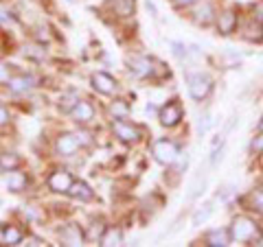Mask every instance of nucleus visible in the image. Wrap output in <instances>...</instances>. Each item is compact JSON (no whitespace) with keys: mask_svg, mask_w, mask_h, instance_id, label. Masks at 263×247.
Wrapping results in <instances>:
<instances>
[{"mask_svg":"<svg viewBox=\"0 0 263 247\" xmlns=\"http://www.w3.org/2000/svg\"><path fill=\"white\" fill-rule=\"evenodd\" d=\"M257 230H259V223H254L250 217L239 215V217L233 219V225H230V238L237 241V243H248L254 238Z\"/></svg>","mask_w":263,"mask_h":247,"instance_id":"obj_1","label":"nucleus"},{"mask_svg":"<svg viewBox=\"0 0 263 247\" xmlns=\"http://www.w3.org/2000/svg\"><path fill=\"white\" fill-rule=\"evenodd\" d=\"M152 153H154L156 162L164 164V167H171V164H176V160L180 158L178 145L171 142V140H156L154 147H152Z\"/></svg>","mask_w":263,"mask_h":247,"instance_id":"obj_2","label":"nucleus"},{"mask_svg":"<svg viewBox=\"0 0 263 247\" xmlns=\"http://www.w3.org/2000/svg\"><path fill=\"white\" fill-rule=\"evenodd\" d=\"M213 90V81L202 75V72H197V75H189V94H191L195 101H204Z\"/></svg>","mask_w":263,"mask_h":247,"instance_id":"obj_3","label":"nucleus"},{"mask_svg":"<svg viewBox=\"0 0 263 247\" xmlns=\"http://www.w3.org/2000/svg\"><path fill=\"white\" fill-rule=\"evenodd\" d=\"M158 118L164 127H176L180 120H182V105L178 101H171L167 105H162L158 112Z\"/></svg>","mask_w":263,"mask_h":247,"instance_id":"obj_4","label":"nucleus"},{"mask_svg":"<svg viewBox=\"0 0 263 247\" xmlns=\"http://www.w3.org/2000/svg\"><path fill=\"white\" fill-rule=\"evenodd\" d=\"M237 27H239V13L235 9H226L217 15V31L221 35H230V33H235Z\"/></svg>","mask_w":263,"mask_h":247,"instance_id":"obj_5","label":"nucleus"},{"mask_svg":"<svg viewBox=\"0 0 263 247\" xmlns=\"http://www.w3.org/2000/svg\"><path fill=\"white\" fill-rule=\"evenodd\" d=\"M127 66H129V70L134 72L136 77H141V79L152 77L154 72H156V68H154L156 64L149 59V57H129V59H127Z\"/></svg>","mask_w":263,"mask_h":247,"instance_id":"obj_6","label":"nucleus"},{"mask_svg":"<svg viewBox=\"0 0 263 247\" xmlns=\"http://www.w3.org/2000/svg\"><path fill=\"white\" fill-rule=\"evenodd\" d=\"M112 129H114V134H117V138H121L123 142H138V140H141V129L129 125V122H125L123 118L114 122Z\"/></svg>","mask_w":263,"mask_h":247,"instance_id":"obj_7","label":"nucleus"},{"mask_svg":"<svg viewBox=\"0 0 263 247\" xmlns=\"http://www.w3.org/2000/svg\"><path fill=\"white\" fill-rule=\"evenodd\" d=\"M84 232L79 230V225L75 223H68L60 230V241L62 245H68V247H77V245H84Z\"/></svg>","mask_w":263,"mask_h":247,"instance_id":"obj_8","label":"nucleus"},{"mask_svg":"<svg viewBox=\"0 0 263 247\" xmlns=\"http://www.w3.org/2000/svg\"><path fill=\"white\" fill-rule=\"evenodd\" d=\"M72 186V177L68 171H55L51 177H48V188L55 193H68V188Z\"/></svg>","mask_w":263,"mask_h":247,"instance_id":"obj_9","label":"nucleus"},{"mask_svg":"<svg viewBox=\"0 0 263 247\" xmlns=\"http://www.w3.org/2000/svg\"><path fill=\"white\" fill-rule=\"evenodd\" d=\"M92 88L101 94H112L114 90H117V81H114L110 75H105V72H95L92 75Z\"/></svg>","mask_w":263,"mask_h":247,"instance_id":"obj_10","label":"nucleus"},{"mask_svg":"<svg viewBox=\"0 0 263 247\" xmlns=\"http://www.w3.org/2000/svg\"><path fill=\"white\" fill-rule=\"evenodd\" d=\"M77 149H79L77 136H72V134H62L60 138H57V151H60L62 155H75Z\"/></svg>","mask_w":263,"mask_h":247,"instance_id":"obj_11","label":"nucleus"},{"mask_svg":"<svg viewBox=\"0 0 263 247\" xmlns=\"http://www.w3.org/2000/svg\"><path fill=\"white\" fill-rule=\"evenodd\" d=\"M193 20H195L197 24H202V27H206V24H211L213 20H217V18H215V9H213V5H211V3L197 5V9L193 11Z\"/></svg>","mask_w":263,"mask_h":247,"instance_id":"obj_12","label":"nucleus"},{"mask_svg":"<svg viewBox=\"0 0 263 247\" xmlns=\"http://www.w3.org/2000/svg\"><path fill=\"white\" fill-rule=\"evenodd\" d=\"M204 241L211 247H226V245H230L233 238H230V230H211Z\"/></svg>","mask_w":263,"mask_h":247,"instance_id":"obj_13","label":"nucleus"},{"mask_svg":"<svg viewBox=\"0 0 263 247\" xmlns=\"http://www.w3.org/2000/svg\"><path fill=\"white\" fill-rule=\"evenodd\" d=\"M243 37L248 39V42H263V24L257 22V20H250L248 27L243 29Z\"/></svg>","mask_w":263,"mask_h":247,"instance_id":"obj_14","label":"nucleus"},{"mask_svg":"<svg viewBox=\"0 0 263 247\" xmlns=\"http://www.w3.org/2000/svg\"><path fill=\"white\" fill-rule=\"evenodd\" d=\"M72 116H75V120L79 122H90L95 116V110H92V105L86 103V101H79L75 105V110H72Z\"/></svg>","mask_w":263,"mask_h":247,"instance_id":"obj_15","label":"nucleus"},{"mask_svg":"<svg viewBox=\"0 0 263 247\" xmlns=\"http://www.w3.org/2000/svg\"><path fill=\"white\" fill-rule=\"evenodd\" d=\"M7 188H9L11 193H20V191H24V186H27V177L22 175V173H9V175H7Z\"/></svg>","mask_w":263,"mask_h":247,"instance_id":"obj_16","label":"nucleus"},{"mask_svg":"<svg viewBox=\"0 0 263 247\" xmlns=\"http://www.w3.org/2000/svg\"><path fill=\"white\" fill-rule=\"evenodd\" d=\"M68 193L72 197H77V199H81V201H90V199H92V191H90V186L84 184V182H72V186L68 188Z\"/></svg>","mask_w":263,"mask_h":247,"instance_id":"obj_17","label":"nucleus"},{"mask_svg":"<svg viewBox=\"0 0 263 247\" xmlns=\"http://www.w3.org/2000/svg\"><path fill=\"white\" fill-rule=\"evenodd\" d=\"M9 88H11V92L15 94H20V92H27V90L33 88V79L31 77H15V79H9Z\"/></svg>","mask_w":263,"mask_h":247,"instance_id":"obj_18","label":"nucleus"},{"mask_svg":"<svg viewBox=\"0 0 263 247\" xmlns=\"http://www.w3.org/2000/svg\"><path fill=\"white\" fill-rule=\"evenodd\" d=\"M20 167V158L15 153H3L0 155V169L3 171H13Z\"/></svg>","mask_w":263,"mask_h":247,"instance_id":"obj_19","label":"nucleus"},{"mask_svg":"<svg viewBox=\"0 0 263 247\" xmlns=\"http://www.w3.org/2000/svg\"><path fill=\"white\" fill-rule=\"evenodd\" d=\"M3 241L7 245H20L22 243V232L18 228H5L3 230Z\"/></svg>","mask_w":263,"mask_h":247,"instance_id":"obj_20","label":"nucleus"},{"mask_svg":"<svg viewBox=\"0 0 263 247\" xmlns=\"http://www.w3.org/2000/svg\"><path fill=\"white\" fill-rule=\"evenodd\" d=\"M121 238H123L121 230H105V232H103V236H101V245H105V247L121 245Z\"/></svg>","mask_w":263,"mask_h":247,"instance_id":"obj_21","label":"nucleus"},{"mask_svg":"<svg viewBox=\"0 0 263 247\" xmlns=\"http://www.w3.org/2000/svg\"><path fill=\"white\" fill-rule=\"evenodd\" d=\"M211 215H213V205H211V203H204L202 208L195 210V215H193V225H202Z\"/></svg>","mask_w":263,"mask_h":247,"instance_id":"obj_22","label":"nucleus"},{"mask_svg":"<svg viewBox=\"0 0 263 247\" xmlns=\"http://www.w3.org/2000/svg\"><path fill=\"white\" fill-rule=\"evenodd\" d=\"M114 11L119 15H123V18H125V15H132L134 13V0H117V3H114Z\"/></svg>","mask_w":263,"mask_h":247,"instance_id":"obj_23","label":"nucleus"},{"mask_svg":"<svg viewBox=\"0 0 263 247\" xmlns=\"http://www.w3.org/2000/svg\"><path fill=\"white\" fill-rule=\"evenodd\" d=\"M248 201H250V208L248 210H254L259 212V215H263V193L261 191H254L248 195Z\"/></svg>","mask_w":263,"mask_h":247,"instance_id":"obj_24","label":"nucleus"},{"mask_svg":"<svg viewBox=\"0 0 263 247\" xmlns=\"http://www.w3.org/2000/svg\"><path fill=\"white\" fill-rule=\"evenodd\" d=\"M110 112H112L114 118H125L127 112H129V105H127L125 101H114V103L110 105Z\"/></svg>","mask_w":263,"mask_h":247,"instance_id":"obj_25","label":"nucleus"},{"mask_svg":"<svg viewBox=\"0 0 263 247\" xmlns=\"http://www.w3.org/2000/svg\"><path fill=\"white\" fill-rule=\"evenodd\" d=\"M77 103H79V98H77L75 94H66V96L60 98V108H62V112L75 110V105H77Z\"/></svg>","mask_w":263,"mask_h":247,"instance_id":"obj_26","label":"nucleus"},{"mask_svg":"<svg viewBox=\"0 0 263 247\" xmlns=\"http://www.w3.org/2000/svg\"><path fill=\"white\" fill-rule=\"evenodd\" d=\"M103 232H105V225L101 223V221H99V223H92V228H90V232H88V241H101V236H103Z\"/></svg>","mask_w":263,"mask_h":247,"instance_id":"obj_27","label":"nucleus"},{"mask_svg":"<svg viewBox=\"0 0 263 247\" xmlns=\"http://www.w3.org/2000/svg\"><path fill=\"white\" fill-rule=\"evenodd\" d=\"M252 20H257V22L263 24V3H259V5L252 7Z\"/></svg>","mask_w":263,"mask_h":247,"instance_id":"obj_28","label":"nucleus"},{"mask_svg":"<svg viewBox=\"0 0 263 247\" xmlns=\"http://www.w3.org/2000/svg\"><path fill=\"white\" fill-rule=\"evenodd\" d=\"M250 149H252V151H263V131H261V136H257V138H254L252 142H250Z\"/></svg>","mask_w":263,"mask_h":247,"instance_id":"obj_29","label":"nucleus"},{"mask_svg":"<svg viewBox=\"0 0 263 247\" xmlns=\"http://www.w3.org/2000/svg\"><path fill=\"white\" fill-rule=\"evenodd\" d=\"M0 84H9V70L3 64H0Z\"/></svg>","mask_w":263,"mask_h":247,"instance_id":"obj_30","label":"nucleus"},{"mask_svg":"<svg viewBox=\"0 0 263 247\" xmlns=\"http://www.w3.org/2000/svg\"><path fill=\"white\" fill-rule=\"evenodd\" d=\"M77 140H79V145H90V134H86V131H79Z\"/></svg>","mask_w":263,"mask_h":247,"instance_id":"obj_31","label":"nucleus"},{"mask_svg":"<svg viewBox=\"0 0 263 247\" xmlns=\"http://www.w3.org/2000/svg\"><path fill=\"white\" fill-rule=\"evenodd\" d=\"M195 3H197V0H174L176 7H184V9H186V7H193Z\"/></svg>","mask_w":263,"mask_h":247,"instance_id":"obj_32","label":"nucleus"},{"mask_svg":"<svg viewBox=\"0 0 263 247\" xmlns=\"http://www.w3.org/2000/svg\"><path fill=\"white\" fill-rule=\"evenodd\" d=\"M0 22H3V24H11V22H13L11 13H7V11H0Z\"/></svg>","mask_w":263,"mask_h":247,"instance_id":"obj_33","label":"nucleus"},{"mask_svg":"<svg viewBox=\"0 0 263 247\" xmlns=\"http://www.w3.org/2000/svg\"><path fill=\"white\" fill-rule=\"evenodd\" d=\"M7 120H9V112H7L3 105H0V125H5Z\"/></svg>","mask_w":263,"mask_h":247,"instance_id":"obj_34","label":"nucleus"},{"mask_svg":"<svg viewBox=\"0 0 263 247\" xmlns=\"http://www.w3.org/2000/svg\"><path fill=\"white\" fill-rule=\"evenodd\" d=\"M171 46L176 48V55H178V57H186V48H184L182 44H171Z\"/></svg>","mask_w":263,"mask_h":247,"instance_id":"obj_35","label":"nucleus"},{"mask_svg":"<svg viewBox=\"0 0 263 247\" xmlns=\"http://www.w3.org/2000/svg\"><path fill=\"white\" fill-rule=\"evenodd\" d=\"M145 110H147V114H154V112H156V108H154V105H152V103H149V105H147V108H145Z\"/></svg>","mask_w":263,"mask_h":247,"instance_id":"obj_36","label":"nucleus"},{"mask_svg":"<svg viewBox=\"0 0 263 247\" xmlns=\"http://www.w3.org/2000/svg\"><path fill=\"white\" fill-rule=\"evenodd\" d=\"M259 131H263V118H261V122H259Z\"/></svg>","mask_w":263,"mask_h":247,"instance_id":"obj_37","label":"nucleus"},{"mask_svg":"<svg viewBox=\"0 0 263 247\" xmlns=\"http://www.w3.org/2000/svg\"><path fill=\"white\" fill-rule=\"evenodd\" d=\"M259 230H261V234H263V221H261V223H259Z\"/></svg>","mask_w":263,"mask_h":247,"instance_id":"obj_38","label":"nucleus"},{"mask_svg":"<svg viewBox=\"0 0 263 247\" xmlns=\"http://www.w3.org/2000/svg\"><path fill=\"white\" fill-rule=\"evenodd\" d=\"M257 245H259V247H263V238H261V241H257Z\"/></svg>","mask_w":263,"mask_h":247,"instance_id":"obj_39","label":"nucleus"},{"mask_svg":"<svg viewBox=\"0 0 263 247\" xmlns=\"http://www.w3.org/2000/svg\"><path fill=\"white\" fill-rule=\"evenodd\" d=\"M259 3H263V0H259Z\"/></svg>","mask_w":263,"mask_h":247,"instance_id":"obj_40","label":"nucleus"}]
</instances>
